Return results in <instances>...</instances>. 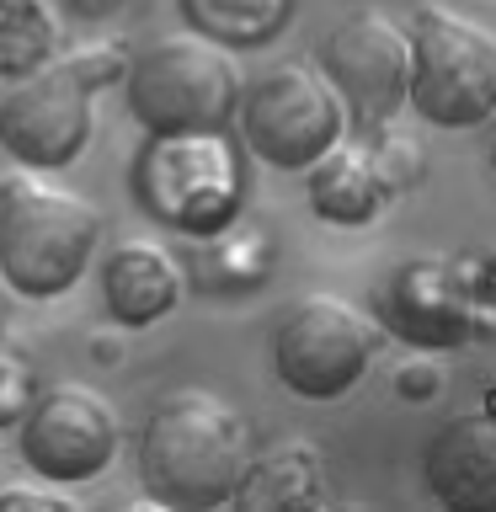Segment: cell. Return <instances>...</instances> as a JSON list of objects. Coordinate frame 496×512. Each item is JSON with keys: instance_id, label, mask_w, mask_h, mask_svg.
<instances>
[{"instance_id": "obj_1", "label": "cell", "mask_w": 496, "mask_h": 512, "mask_svg": "<svg viewBox=\"0 0 496 512\" xmlns=\"http://www.w3.org/2000/svg\"><path fill=\"white\" fill-rule=\"evenodd\" d=\"M251 464V432L235 406L208 390H176L139 432V480L160 507L235 502Z\"/></svg>"}, {"instance_id": "obj_2", "label": "cell", "mask_w": 496, "mask_h": 512, "mask_svg": "<svg viewBox=\"0 0 496 512\" xmlns=\"http://www.w3.org/2000/svg\"><path fill=\"white\" fill-rule=\"evenodd\" d=\"M128 192L160 230L208 240L224 235L246 208V155L224 128L144 134L128 160Z\"/></svg>"}, {"instance_id": "obj_3", "label": "cell", "mask_w": 496, "mask_h": 512, "mask_svg": "<svg viewBox=\"0 0 496 512\" xmlns=\"http://www.w3.org/2000/svg\"><path fill=\"white\" fill-rule=\"evenodd\" d=\"M102 208L70 187L22 176L0 192V278L22 299H59L86 278Z\"/></svg>"}, {"instance_id": "obj_4", "label": "cell", "mask_w": 496, "mask_h": 512, "mask_svg": "<svg viewBox=\"0 0 496 512\" xmlns=\"http://www.w3.org/2000/svg\"><path fill=\"white\" fill-rule=\"evenodd\" d=\"M406 102L432 128H475L496 112V32L448 6L411 16Z\"/></svg>"}, {"instance_id": "obj_5", "label": "cell", "mask_w": 496, "mask_h": 512, "mask_svg": "<svg viewBox=\"0 0 496 512\" xmlns=\"http://www.w3.org/2000/svg\"><path fill=\"white\" fill-rule=\"evenodd\" d=\"M240 75L230 48L192 38H160L155 48L123 70L128 112L144 134H176V128H224L240 107Z\"/></svg>"}, {"instance_id": "obj_6", "label": "cell", "mask_w": 496, "mask_h": 512, "mask_svg": "<svg viewBox=\"0 0 496 512\" xmlns=\"http://www.w3.org/2000/svg\"><path fill=\"white\" fill-rule=\"evenodd\" d=\"M240 139L272 171H304L342 139V96L310 64H278L240 91Z\"/></svg>"}, {"instance_id": "obj_7", "label": "cell", "mask_w": 496, "mask_h": 512, "mask_svg": "<svg viewBox=\"0 0 496 512\" xmlns=\"http://www.w3.org/2000/svg\"><path fill=\"white\" fill-rule=\"evenodd\" d=\"M96 86L75 59H48L0 96V150L32 171H64L86 155Z\"/></svg>"}, {"instance_id": "obj_8", "label": "cell", "mask_w": 496, "mask_h": 512, "mask_svg": "<svg viewBox=\"0 0 496 512\" xmlns=\"http://www.w3.org/2000/svg\"><path fill=\"white\" fill-rule=\"evenodd\" d=\"M374 363V326L331 294L288 304L272 326V368L299 400H342Z\"/></svg>"}, {"instance_id": "obj_9", "label": "cell", "mask_w": 496, "mask_h": 512, "mask_svg": "<svg viewBox=\"0 0 496 512\" xmlns=\"http://www.w3.org/2000/svg\"><path fill=\"white\" fill-rule=\"evenodd\" d=\"M16 448H22L32 475L75 486V480L102 475L118 459V416L102 395L80 390V384H59V390H43L32 400L22 432H16Z\"/></svg>"}, {"instance_id": "obj_10", "label": "cell", "mask_w": 496, "mask_h": 512, "mask_svg": "<svg viewBox=\"0 0 496 512\" xmlns=\"http://www.w3.org/2000/svg\"><path fill=\"white\" fill-rule=\"evenodd\" d=\"M320 75L363 118H390L411 86V38L384 11L363 6L320 38Z\"/></svg>"}, {"instance_id": "obj_11", "label": "cell", "mask_w": 496, "mask_h": 512, "mask_svg": "<svg viewBox=\"0 0 496 512\" xmlns=\"http://www.w3.org/2000/svg\"><path fill=\"white\" fill-rule=\"evenodd\" d=\"M422 475L448 512H496V416L470 411L443 422L422 454Z\"/></svg>"}, {"instance_id": "obj_12", "label": "cell", "mask_w": 496, "mask_h": 512, "mask_svg": "<svg viewBox=\"0 0 496 512\" xmlns=\"http://www.w3.org/2000/svg\"><path fill=\"white\" fill-rule=\"evenodd\" d=\"M102 299L118 326H155L182 304V267L155 240H123L102 262Z\"/></svg>"}, {"instance_id": "obj_13", "label": "cell", "mask_w": 496, "mask_h": 512, "mask_svg": "<svg viewBox=\"0 0 496 512\" xmlns=\"http://www.w3.org/2000/svg\"><path fill=\"white\" fill-rule=\"evenodd\" d=\"M304 198L326 224H368L390 198V187L374 171L368 150L336 139L326 155L304 166Z\"/></svg>"}, {"instance_id": "obj_14", "label": "cell", "mask_w": 496, "mask_h": 512, "mask_svg": "<svg viewBox=\"0 0 496 512\" xmlns=\"http://www.w3.org/2000/svg\"><path fill=\"white\" fill-rule=\"evenodd\" d=\"M182 11L219 48H262L294 22V0H182Z\"/></svg>"}, {"instance_id": "obj_15", "label": "cell", "mask_w": 496, "mask_h": 512, "mask_svg": "<svg viewBox=\"0 0 496 512\" xmlns=\"http://www.w3.org/2000/svg\"><path fill=\"white\" fill-rule=\"evenodd\" d=\"M59 27L48 0H0V80H22L54 59Z\"/></svg>"}, {"instance_id": "obj_16", "label": "cell", "mask_w": 496, "mask_h": 512, "mask_svg": "<svg viewBox=\"0 0 496 512\" xmlns=\"http://www.w3.org/2000/svg\"><path fill=\"white\" fill-rule=\"evenodd\" d=\"M400 390H406V400H427L432 390H438V368L416 358L411 368H400Z\"/></svg>"}, {"instance_id": "obj_17", "label": "cell", "mask_w": 496, "mask_h": 512, "mask_svg": "<svg viewBox=\"0 0 496 512\" xmlns=\"http://www.w3.org/2000/svg\"><path fill=\"white\" fill-rule=\"evenodd\" d=\"M0 507H64L59 496H48V491H0Z\"/></svg>"}, {"instance_id": "obj_18", "label": "cell", "mask_w": 496, "mask_h": 512, "mask_svg": "<svg viewBox=\"0 0 496 512\" xmlns=\"http://www.w3.org/2000/svg\"><path fill=\"white\" fill-rule=\"evenodd\" d=\"M491 166H496V139H491Z\"/></svg>"}]
</instances>
